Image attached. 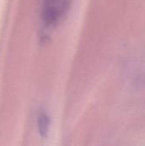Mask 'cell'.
Instances as JSON below:
<instances>
[{"instance_id":"2","label":"cell","mask_w":145,"mask_h":146,"mask_svg":"<svg viewBox=\"0 0 145 146\" xmlns=\"http://www.w3.org/2000/svg\"><path fill=\"white\" fill-rule=\"evenodd\" d=\"M38 132L39 134L44 137L46 138L48 132H49V128H50V118L43 114L38 117Z\"/></svg>"},{"instance_id":"1","label":"cell","mask_w":145,"mask_h":146,"mask_svg":"<svg viewBox=\"0 0 145 146\" xmlns=\"http://www.w3.org/2000/svg\"><path fill=\"white\" fill-rule=\"evenodd\" d=\"M72 0H44L42 18L47 25L57 23L68 12Z\"/></svg>"}]
</instances>
